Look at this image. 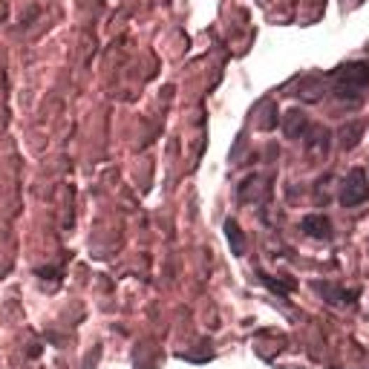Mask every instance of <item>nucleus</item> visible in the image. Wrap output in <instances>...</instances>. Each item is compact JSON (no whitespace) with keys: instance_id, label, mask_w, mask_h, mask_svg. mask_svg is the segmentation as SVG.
<instances>
[{"instance_id":"nucleus-10","label":"nucleus","mask_w":369,"mask_h":369,"mask_svg":"<svg viewBox=\"0 0 369 369\" xmlns=\"http://www.w3.org/2000/svg\"><path fill=\"white\" fill-rule=\"evenodd\" d=\"M260 190H263V179H260V176H251L249 182H245V185H242V190H239V196H242V200H245V202H254V200H257V196H260Z\"/></svg>"},{"instance_id":"nucleus-12","label":"nucleus","mask_w":369,"mask_h":369,"mask_svg":"<svg viewBox=\"0 0 369 369\" xmlns=\"http://www.w3.org/2000/svg\"><path fill=\"white\" fill-rule=\"evenodd\" d=\"M263 110H265V116L260 118V127H263V130H274V127H277V110H274V104L265 102Z\"/></svg>"},{"instance_id":"nucleus-1","label":"nucleus","mask_w":369,"mask_h":369,"mask_svg":"<svg viewBox=\"0 0 369 369\" xmlns=\"http://www.w3.org/2000/svg\"><path fill=\"white\" fill-rule=\"evenodd\" d=\"M369 84V67L349 61V64H340L332 72V90L337 98H358L361 90Z\"/></svg>"},{"instance_id":"nucleus-5","label":"nucleus","mask_w":369,"mask_h":369,"mask_svg":"<svg viewBox=\"0 0 369 369\" xmlns=\"http://www.w3.org/2000/svg\"><path fill=\"white\" fill-rule=\"evenodd\" d=\"M314 288L323 294V300L329 306H349L355 300V291H347V288L332 286V283H314Z\"/></svg>"},{"instance_id":"nucleus-4","label":"nucleus","mask_w":369,"mask_h":369,"mask_svg":"<svg viewBox=\"0 0 369 369\" xmlns=\"http://www.w3.org/2000/svg\"><path fill=\"white\" fill-rule=\"evenodd\" d=\"M303 231L312 239H329L332 237V223L323 214H309V216H303Z\"/></svg>"},{"instance_id":"nucleus-2","label":"nucleus","mask_w":369,"mask_h":369,"mask_svg":"<svg viewBox=\"0 0 369 369\" xmlns=\"http://www.w3.org/2000/svg\"><path fill=\"white\" fill-rule=\"evenodd\" d=\"M337 200L343 208H358L369 200V179L361 167H352L347 179L340 182V193H337Z\"/></svg>"},{"instance_id":"nucleus-6","label":"nucleus","mask_w":369,"mask_h":369,"mask_svg":"<svg viewBox=\"0 0 369 369\" xmlns=\"http://www.w3.org/2000/svg\"><path fill=\"white\" fill-rule=\"evenodd\" d=\"M306 130H309V118H306L303 110H288L283 116V133H286V139H300Z\"/></svg>"},{"instance_id":"nucleus-8","label":"nucleus","mask_w":369,"mask_h":369,"mask_svg":"<svg viewBox=\"0 0 369 369\" xmlns=\"http://www.w3.org/2000/svg\"><path fill=\"white\" fill-rule=\"evenodd\" d=\"M225 237H228L231 251H234L237 257H242V254H245V237H242V231H239V225L234 223V219H228V223H225Z\"/></svg>"},{"instance_id":"nucleus-7","label":"nucleus","mask_w":369,"mask_h":369,"mask_svg":"<svg viewBox=\"0 0 369 369\" xmlns=\"http://www.w3.org/2000/svg\"><path fill=\"white\" fill-rule=\"evenodd\" d=\"M363 130H366V125H363V121H349L347 127H340L337 139H340V147H343V151H352V147L361 141Z\"/></svg>"},{"instance_id":"nucleus-9","label":"nucleus","mask_w":369,"mask_h":369,"mask_svg":"<svg viewBox=\"0 0 369 369\" xmlns=\"http://www.w3.org/2000/svg\"><path fill=\"white\" fill-rule=\"evenodd\" d=\"M312 136H314V139H309V153H323L326 147H329V130L312 127Z\"/></svg>"},{"instance_id":"nucleus-11","label":"nucleus","mask_w":369,"mask_h":369,"mask_svg":"<svg viewBox=\"0 0 369 369\" xmlns=\"http://www.w3.org/2000/svg\"><path fill=\"white\" fill-rule=\"evenodd\" d=\"M263 283L268 286V288H272V291H277V294H288V291H294V288H298V283H294V280H274V277H268V274H263Z\"/></svg>"},{"instance_id":"nucleus-3","label":"nucleus","mask_w":369,"mask_h":369,"mask_svg":"<svg viewBox=\"0 0 369 369\" xmlns=\"http://www.w3.org/2000/svg\"><path fill=\"white\" fill-rule=\"evenodd\" d=\"M323 92H329V87H326V78L317 76V72H314V76H306L300 81V87H298V95L303 98V102H321Z\"/></svg>"}]
</instances>
